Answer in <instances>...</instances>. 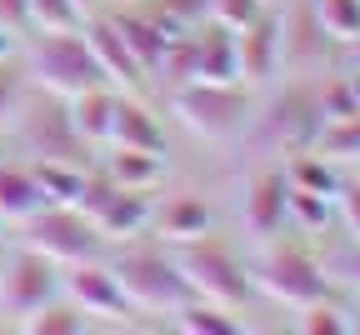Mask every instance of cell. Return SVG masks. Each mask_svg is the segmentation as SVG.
I'll return each mask as SVG.
<instances>
[{
	"mask_svg": "<svg viewBox=\"0 0 360 335\" xmlns=\"http://www.w3.org/2000/svg\"><path fill=\"white\" fill-rule=\"evenodd\" d=\"M285 185H295V190H315V196H330L335 201V190H340V180H345V170L340 165H330L326 156H315V151H295V156H285Z\"/></svg>",
	"mask_w": 360,
	"mask_h": 335,
	"instance_id": "cell-24",
	"label": "cell"
},
{
	"mask_svg": "<svg viewBox=\"0 0 360 335\" xmlns=\"http://www.w3.org/2000/svg\"><path fill=\"white\" fill-rule=\"evenodd\" d=\"M96 165L115 180V185H125V190H160V180H165V151H141V146H101L96 151Z\"/></svg>",
	"mask_w": 360,
	"mask_h": 335,
	"instance_id": "cell-16",
	"label": "cell"
},
{
	"mask_svg": "<svg viewBox=\"0 0 360 335\" xmlns=\"http://www.w3.org/2000/svg\"><path fill=\"white\" fill-rule=\"evenodd\" d=\"M295 330L300 335H350V305H340L335 291H330V296L295 310Z\"/></svg>",
	"mask_w": 360,
	"mask_h": 335,
	"instance_id": "cell-27",
	"label": "cell"
},
{
	"mask_svg": "<svg viewBox=\"0 0 360 335\" xmlns=\"http://www.w3.org/2000/svg\"><path fill=\"white\" fill-rule=\"evenodd\" d=\"M315 20L326 25V35L340 45V51H350V45L360 40V0H310Z\"/></svg>",
	"mask_w": 360,
	"mask_h": 335,
	"instance_id": "cell-28",
	"label": "cell"
},
{
	"mask_svg": "<svg viewBox=\"0 0 360 335\" xmlns=\"http://www.w3.org/2000/svg\"><path fill=\"white\" fill-rule=\"evenodd\" d=\"M25 90H30V75H25V61L15 51V56L0 61V135H6V125H11V115H15Z\"/></svg>",
	"mask_w": 360,
	"mask_h": 335,
	"instance_id": "cell-31",
	"label": "cell"
},
{
	"mask_svg": "<svg viewBox=\"0 0 360 335\" xmlns=\"http://www.w3.org/2000/svg\"><path fill=\"white\" fill-rule=\"evenodd\" d=\"M165 106L191 135L210 140V146H225V140H240L250 130L255 90L240 80H186V85L165 90Z\"/></svg>",
	"mask_w": 360,
	"mask_h": 335,
	"instance_id": "cell-1",
	"label": "cell"
},
{
	"mask_svg": "<svg viewBox=\"0 0 360 335\" xmlns=\"http://www.w3.org/2000/svg\"><path fill=\"white\" fill-rule=\"evenodd\" d=\"M270 95L255 101L250 130L265 140L276 156H295L310 151L315 130H321V75H285V80H270Z\"/></svg>",
	"mask_w": 360,
	"mask_h": 335,
	"instance_id": "cell-4",
	"label": "cell"
},
{
	"mask_svg": "<svg viewBox=\"0 0 360 335\" xmlns=\"http://www.w3.org/2000/svg\"><path fill=\"white\" fill-rule=\"evenodd\" d=\"M75 206L96 220V230L105 235V246L115 241H141V235L150 230V215H155V196L150 190H125V185H115L96 160H90V170H85V180H80V196H75Z\"/></svg>",
	"mask_w": 360,
	"mask_h": 335,
	"instance_id": "cell-8",
	"label": "cell"
},
{
	"mask_svg": "<svg viewBox=\"0 0 360 335\" xmlns=\"http://www.w3.org/2000/svg\"><path fill=\"white\" fill-rule=\"evenodd\" d=\"M80 6H85V15H90V11H101V6H105V0H80Z\"/></svg>",
	"mask_w": 360,
	"mask_h": 335,
	"instance_id": "cell-36",
	"label": "cell"
},
{
	"mask_svg": "<svg viewBox=\"0 0 360 335\" xmlns=\"http://www.w3.org/2000/svg\"><path fill=\"white\" fill-rule=\"evenodd\" d=\"M335 220L345 225V235L360 241V175H345L335 190Z\"/></svg>",
	"mask_w": 360,
	"mask_h": 335,
	"instance_id": "cell-33",
	"label": "cell"
},
{
	"mask_svg": "<svg viewBox=\"0 0 360 335\" xmlns=\"http://www.w3.org/2000/svg\"><path fill=\"white\" fill-rule=\"evenodd\" d=\"M191 51H195V80H240L236 70V30L215 20L191 25Z\"/></svg>",
	"mask_w": 360,
	"mask_h": 335,
	"instance_id": "cell-21",
	"label": "cell"
},
{
	"mask_svg": "<svg viewBox=\"0 0 360 335\" xmlns=\"http://www.w3.org/2000/svg\"><path fill=\"white\" fill-rule=\"evenodd\" d=\"M350 56H355V61H360V40H355V45H350Z\"/></svg>",
	"mask_w": 360,
	"mask_h": 335,
	"instance_id": "cell-37",
	"label": "cell"
},
{
	"mask_svg": "<svg viewBox=\"0 0 360 335\" xmlns=\"http://www.w3.org/2000/svg\"><path fill=\"white\" fill-rule=\"evenodd\" d=\"M236 315H240V310H225V305H215V301L191 296L186 305H175V310H170V325H175V330H186V335H240L245 325H240Z\"/></svg>",
	"mask_w": 360,
	"mask_h": 335,
	"instance_id": "cell-23",
	"label": "cell"
},
{
	"mask_svg": "<svg viewBox=\"0 0 360 335\" xmlns=\"http://www.w3.org/2000/svg\"><path fill=\"white\" fill-rule=\"evenodd\" d=\"M350 335H360V296H355V305H350Z\"/></svg>",
	"mask_w": 360,
	"mask_h": 335,
	"instance_id": "cell-35",
	"label": "cell"
},
{
	"mask_svg": "<svg viewBox=\"0 0 360 335\" xmlns=\"http://www.w3.org/2000/svg\"><path fill=\"white\" fill-rule=\"evenodd\" d=\"M265 6H270V0H210V15H205V20H215V25H225V30H240V25H250Z\"/></svg>",
	"mask_w": 360,
	"mask_h": 335,
	"instance_id": "cell-32",
	"label": "cell"
},
{
	"mask_svg": "<svg viewBox=\"0 0 360 335\" xmlns=\"http://www.w3.org/2000/svg\"><path fill=\"white\" fill-rule=\"evenodd\" d=\"M285 235L290 230L270 235V241H255V255L245 260V270H250V285H255L260 296H270V301L285 305V310H300L310 301L330 296L335 285L326 280L321 255L305 251L300 241H285Z\"/></svg>",
	"mask_w": 360,
	"mask_h": 335,
	"instance_id": "cell-2",
	"label": "cell"
},
{
	"mask_svg": "<svg viewBox=\"0 0 360 335\" xmlns=\"http://www.w3.org/2000/svg\"><path fill=\"white\" fill-rule=\"evenodd\" d=\"M0 251H6V246H0Z\"/></svg>",
	"mask_w": 360,
	"mask_h": 335,
	"instance_id": "cell-41",
	"label": "cell"
},
{
	"mask_svg": "<svg viewBox=\"0 0 360 335\" xmlns=\"http://www.w3.org/2000/svg\"><path fill=\"white\" fill-rule=\"evenodd\" d=\"M310 151H315V156H326V160L340 165V170L360 165V110L326 115L321 130H315V140H310Z\"/></svg>",
	"mask_w": 360,
	"mask_h": 335,
	"instance_id": "cell-22",
	"label": "cell"
},
{
	"mask_svg": "<svg viewBox=\"0 0 360 335\" xmlns=\"http://www.w3.org/2000/svg\"><path fill=\"white\" fill-rule=\"evenodd\" d=\"M170 255H175L180 275H186L191 296L215 301V305H225V310H245V305H250L255 285H250V270H245V260L236 255V246L215 241V235L205 230V235H195V241H175Z\"/></svg>",
	"mask_w": 360,
	"mask_h": 335,
	"instance_id": "cell-6",
	"label": "cell"
},
{
	"mask_svg": "<svg viewBox=\"0 0 360 335\" xmlns=\"http://www.w3.org/2000/svg\"><path fill=\"white\" fill-rule=\"evenodd\" d=\"M6 140L25 156V160H75V165H90L96 151L85 146L70 125V110H65V95L56 90H40L30 85L20 95V106L6 125Z\"/></svg>",
	"mask_w": 360,
	"mask_h": 335,
	"instance_id": "cell-3",
	"label": "cell"
},
{
	"mask_svg": "<svg viewBox=\"0 0 360 335\" xmlns=\"http://www.w3.org/2000/svg\"><path fill=\"white\" fill-rule=\"evenodd\" d=\"M0 156H6V135H0Z\"/></svg>",
	"mask_w": 360,
	"mask_h": 335,
	"instance_id": "cell-39",
	"label": "cell"
},
{
	"mask_svg": "<svg viewBox=\"0 0 360 335\" xmlns=\"http://www.w3.org/2000/svg\"><path fill=\"white\" fill-rule=\"evenodd\" d=\"M105 146H141V151H165V125L155 115V106L146 95H115V120H110V140Z\"/></svg>",
	"mask_w": 360,
	"mask_h": 335,
	"instance_id": "cell-17",
	"label": "cell"
},
{
	"mask_svg": "<svg viewBox=\"0 0 360 335\" xmlns=\"http://www.w3.org/2000/svg\"><path fill=\"white\" fill-rule=\"evenodd\" d=\"M215 225V210L205 206V196H170V201H155V215H150V230L160 246H175V241H195Z\"/></svg>",
	"mask_w": 360,
	"mask_h": 335,
	"instance_id": "cell-19",
	"label": "cell"
},
{
	"mask_svg": "<svg viewBox=\"0 0 360 335\" xmlns=\"http://www.w3.org/2000/svg\"><path fill=\"white\" fill-rule=\"evenodd\" d=\"M236 70H240V85H250V90H265L270 80H281V70H285V15H281L276 0L250 25L236 30Z\"/></svg>",
	"mask_w": 360,
	"mask_h": 335,
	"instance_id": "cell-11",
	"label": "cell"
},
{
	"mask_svg": "<svg viewBox=\"0 0 360 335\" xmlns=\"http://www.w3.org/2000/svg\"><path fill=\"white\" fill-rule=\"evenodd\" d=\"M40 206H51V201H45V190H40V180H35V165L0 156V220H6V225H20V220L35 215Z\"/></svg>",
	"mask_w": 360,
	"mask_h": 335,
	"instance_id": "cell-20",
	"label": "cell"
},
{
	"mask_svg": "<svg viewBox=\"0 0 360 335\" xmlns=\"http://www.w3.org/2000/svg\"><path fill=\"white\" fill-rule=\"evenodd\" d=\"M240 225L250 241H270V235L290 230L285 225V170L281 165H265L250 175L245 185V201H240Z\"/></svg>",
	"mask_w": 360,
	"mask_h": 335,
	"instance_id": "cell-15",
	"label": "cell"
},
{
	"mask_svg": "<svg viewBox=\"0 0 360 335\" xmlns=\"http://www.w3.org/2000/svg\"><path fill=\"white\" fill-rule=\"evenodd\" d=\"M20 246H35L56 265H75V260H90V255H105V235L96 230V220L80 206L51 201V206H40L35 215L20 220Z\"/></svg>",
	"mask_w": 360,
	"mask_h": 335,
	"instance_id": "cell-9",
	"label": "cell"
},
{
	"mask_svg": "<svg viewBox=\"0 0 360 335\" xmlns=\"http://www.w3.org/2000/svg\"><path fill=\"white\" fill-rule=\"evenodd\" d=\"M330 220H335V201L330 196L285 185V225L295 235H321V230H330Z\"/></svg>",
	"mask_w": 360,
	"mask_h": 335,
	"instance_id": "cell-26",
	"label": "cell"
},
{
	"mask_svg": "<svg viewBox=\"0 0 360 335\" xmlns=\"http://www.w3.org/2000/svg\"><path fill=\"white\" fill-rule=\"evenodd\" d=\"M80 30H85V40H90V56H96L101 75H105L115 90L150 95V70L135 61V51L125 45V35L115 30V20H110V11H105V6H101V11H90Z\"/></svg>",
	"mask_w": 360,
	"mask_h": 335,
	"instance_id": "cell-13",
	"label": "cell"
},
{
	"mask_svg": "<svg viewBox=\"0 0 360 335\" xmlns=\"http://www.w3.org/2000/svg\"><path fill=\"white\" fill-rule=\"evenodd\" d=\"M281 15H285V70L281 75H326V70H335L340 45L315 20L310 0H295L290 11L281 6Z\"/></svg>",
	"mask_w": 360,
	"mask_h": 335,
	"instance_id": "cell-14",
	"label": "cell"
},
{
	"mask_svg": "<svg viewBox=\"0 0 360 335\" xmlns=\"http://www.w3.org/2000/svg\"><path fill=\"white\" fill-rule=\"evenodd\" d=\"M321 270H326L330 285H340V291L360 296V241H355V235H340L335 246H326Z\"/></svg>",
	"mask_w": 360,
	"mask_h": 335,
	"instance_id": "cell-29",
	"label": "cell"
},
{
	"mask_svg": "<svg viewBox=\"0 0 360 335\" xmlns=\"http://www.w3.org/2000/svg\"><path fill=\"white\" fill-rule=\"evenodd\" d=\"M20 61H25L30 85L56 90V95H75L85 85H101L105 80L101 65H96V56H90L85 30H35V35L20 40Z\"/></svg>",
	"mask_w": 360,
	"mask_h": 335,
	"instance_id": "cell-7",
	"label": "cell"
},
{
	"mask_svg": "<svg viewBox=\"0 0 360 335\" xmlns=\"http://www.w3.org/2000/svg\"><path fill=\"white\" fill-rule=\"evenodd\" d=\"M85 6L80 0H30V35L35 30H80Z\"/></svg>",
	"mask_w": 360,
	"mask_h": 335,
	"instance_id": "cell-30",
	"label": "cell"
},
{
	"mask_svg": "<svg viewBox=\"0 0 360 335\" xmlns=\"http://www.w3.org/2000/svg\"><path fill=\"white\" fill-rule=\"evenodd\" d=\"M115 85H85V90H75V95H65V110H70V125H75V135L85 140L90 151H101L105 140H110V120H115Z\"/></svg>",
	"mask_w": 360,
	"mask_h": 335,
	"instance_id": "cell-18",
	"label": "cell"
},
{
	"mask_svg": "<svg viewBox=\"0 0 360 335\" xmlns=\"http://www.w3.org/2000/svg\"><path fill=\"white\" fill-rule=\"evenodd\" d=\"M0 25L25 40L30 35V0H0Z\"/></svg>",
	"mask_w": 360,
	"mask_h": 335,
	"instance_id": "cell-34",
	"label": "cell"
},
{
	"mask_svg": "<svg viewBox=\"0 0 360 335\" xmlns=\"http://www.w3.org/2000/svg\"><path fill=\"white\" fill-rule=\"evenodd\" d=\"M110 270L120 280L130 310H141V315H170L175 305L191 301V285H186V275H180L170 246L120 241V251L110 255Z\"/></svg>",
	"mask_w": 360,
	"mask_h": 335,
	"instance_id": "cell-5",
	"label": "cell"
},
{
	"mask_svg": "<svg viewBox=\"0 0 360 335\" xmlns=\"http://www.w3.org/2000/svg\"><path fill=\"white\" fill-rule=\"evenodd\" d=\"M60 296V265L51 255H40L35 246H11L0 251V320H25L30 310H40L45 301Z\"/></svg>",
	"mask_w": 360,
	"mask_h": 335,
	"instance_id": "cell-10",
	"label": "cell"
},
{
	"mask_svg": "<svg viewBox=\"0 0 360 335\" xmlns=\"http://www.w3.org/2000/svg\"><path fill=\"white\" fill-rule=\"evenodd\" d=\"M90 325H96V320H90L75 301H65V296L45 301L40 310H30V315L20 320V330H25V335H85Z\"/></svg>",
	"mask_w": 360,
	"mask_h": 335,
	"instance_id": "cell-25",
	"label": "cell"
},
{
	"mask_svg": "<svg viewBox=\"0 0 360 335\" xmlns=\"http://www.w3.org/2000/svg\"><path fill=\"white\" fill-rule=\"evenodd\" d=\"M0 230H6V220H0ZM0 246H6V235H0Z\"/></svg>",
	"mask_w": 360,
	"mask_h": 335,
	"instance_id": "cell-38",
	"label": "cell"
},
{
	"mask_svg": "<svg viewBox=\"0 0 360 335\" xmlns=\"http://www.w3.org/2000/svg\"><path fill=\"white\" fill-rule=\"evenodd\" d=\"M105 6H125V0H105Z\"/></svg>",
	"mask_w": 360,
	"mask_h": 335,
	"instance_id": "cell-40",
	"label": "cell"
},
{
	"mask_svg": "<svg viewBox=\"0 0 360 335\" xmlns=\"http://www.w3.org/2000/svg\"><path fill=\"white\" fill-rule=\"evenodd\" d=\"M60 296L75 301L90 320L120 325V320L135 315L130 301H125V291H120V280H115V270H110V255H90V260L60 265Z\"/></svg>",
	"mask_w": 360,
	"mask_h": 335,
	"instance_id": "cell-12",
	"label": "cell"
}]
</instances>
